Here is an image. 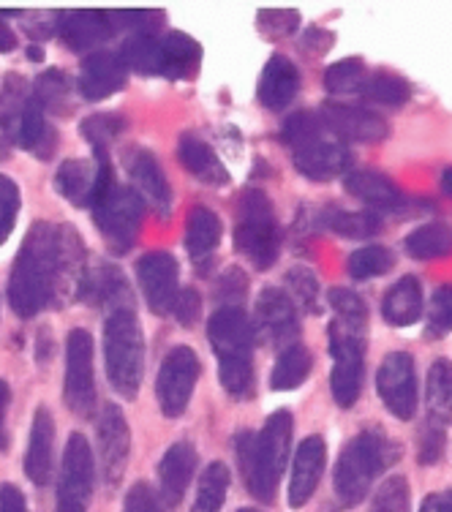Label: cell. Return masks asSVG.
Here are the masks:
<instances>
[{
  "label": "cell",
  "mask_w": 452,
  "mask_h": 512,
  "mask_svg": "<svg viewBox=\"0 0 452 512\" xmlns=\"http://www.w3.org/2000/svg\"><path fill=\"white\" fill-rule=\"evenodd\" d=\"M96 180H99V167H96V161H88V158H69L55 172L58 194L77 207H90L93 194H96Z\"/></svg>",
  "instance_id": "cell-29"
},
{
  "label": "cell",
  "mask_w": 452,
  "mask_h": 512,
  "mask_svg": "<svg viewBox=\"0 0 452 512\" xmlns=\"http://www.w3.org/2000/svg\"><path fill=\"white\" fill-rule=\"evenodd\" d=\"M55 28L69 50L88 52L118 33V20L115 11H60Z\"/></svg>",
  "instance_id": "cell-18"
},
{
  "label": "cell",
  "mask_w": 452,
  "mask_h": 512,
  "mask_svg": "<svg viewBox=\"0 0 452 512\" xmlns=\"http://www.w3.org/2000/svg\"><path fill=\"white\" fill-rule=\"evenodd\" d=\"M90 210H93V224L99 227L112 254L123 256L137 246L139 227H142V216H145V199L139 197L134 188L115 183L107 194H101L90 205Z\"/></svg>",
  "instance_id": "cell-8"
},
{
  "label": "cell",
  "mask_w": 452,
  "mask_h": 512,
  "mask_svg": "<svg viewBox=\"0 0 452 512\" xmlns=\"http://www.w3.org/2000/svg\"><path fill=\"white\" fill-rule=\"evenodd\" d=\"M259 30L267 36H292L300 28V14L297 11H259V20H256Z\"/></svg>",
  "instance_id": "cell-49"
},
{
  "label": "cell",
  "mask_w": 452,
  "mask_h": 512,
  "mask_svg": "<svg viewBox=\"0 0 452 512\" xmlns=\"http://www.w3.org/2000/svg\"><path fill=\"white\" fill-rule=\"evenodd\" d=\"M177 158L205 186L224 188L232 180L229 178V169L224 167V161L216 156V150L210 148L205 139L194 137V134L180 137V142H177Z\"/></svg>",
  "instance_id": "cell-26"
},
{
  "label": "cell",
  "mask_w": 452,
  "mask_h": 512,
  "mask_svg": "<svg viewBox=\"0 0 452 512\" xmlns=\"http://www.w3.org/2000/svg\"><path fill=\"white\" fill-rule=\"evenodd\" d=\"M17 139H20L22 148L33 150L39 158H50L55 153L58 134L50 128V123L44 118V107L33 99V93L22 107L20 123H17Z\"/></svg>",
  "instance_id": "cell-33"
},
{
  "label": "cell",
  "mask_w": 452,
  "mask_h": 512,
  "mask_svg": "<svg viewBox=\"0 0 452 512\" xmlns=\"http://www.w3.org/2000/svg\"><path fill=\"white\" fill-rule=\"evenodd\" d=\"M123 512H164L161 510V496L153 493L148 483H137L128 491Z\"/></svg>",
  "instance_id": "cell-51"
},
{
  "label": "cell",
  "mask_w": 452,
  "mask_h": 512,
  "mask_svg": "<svg viewBox=\"0 0 452 512\" xmlns=\"http://www.w3.org/2000/svg\"><path fill=\"white\" fill-rule=\"evenodd\" d=\"M322 131H325V123L314 112H295L292 118L286 120L284 128H281V142L286 148L300 150L311 142H319L322 139Z\"/></svg>",
  "instance_id": "cell-44"
},
{
  "label": "cell",
  "mask_w": 452,
  "mask_h": 512,
  "mask_svg": "<svg viewBox=\"0 0 452 512\" xmlns=\"http://www.w3.org/2000/svg\"><path fill=\"white\" fill-rule=\"evenodd\" d=\"M246 292H248V278L243 276V270H240V267H229L216 286V295L229 297V300H240Z\"/></svg>",
  "instance_id": "cell-53"
},
{
  "label": "cell",
  "mask_w": 452,
  "mask_h": 512,
  "mask_svg": "<svg viewBox=\"0 0 452 512\" xmlns=\"http://www.w3.org/2000/svg\"><path fill=\"white\" fill-rule=\"evenodd\" d=\"M344 188L354 199H360L363 205L379 210H393L395 205H401V188L395 186L393 180L374 172V169H352L346 172Z\"/></svg>",
  "instance_id": "cell-27"
},
{
  "label": "cell",
  "mask_w": 452,
  "mask_h": 512,
  "mask_svg": "<svg viewBox=\"0 0 452 512\" xmlns=\"http://www.w3.org/2000/svg\"><path fill=\"white\" fill-rule=\"evenodd\" d=\"M6 153H9V145H6V142H3V139H0V158L6 156Z\"/></svg>",
  "instance_id": "cell-63"
},
{
  "label": "cell",
  "mask_w": 452,
  "mask_h": 512,
  "mask_svg": "<svg viewBox=\"0 0 452 512\" xmlns=\"http://www.w3.org/2000/svg\"><path fill=\"white\" fill-rule=\"evenodd\" d=\"M349 276L354 281H368V278L384 276L395 267V254L390 248L384 246H365L357 248L352 256H349Z\"/></svg>",
  "instance_id": "cell-42"
},
{
  "label": "cell",
  "mask_w": 452,
  "mask_h": 512,
  "mask_svg": "<svg viewBox=\"0 0 452 512\" xmlns=\"http://www.w3.org/2000/svg\"><path fill=\"white\" fill-rule=\"evenodd\" d=\"M311 371H314V355L303 344H292L278 355L270 384L273 390H295L311 376Z\"/></svg>",
  "instance_id": "cell-34"
},
{
  "label": "cell",
  "mask_w": 452,
  "mask_h": 512,
  "mask_svg": "<svg viewBox=\"0 0 452 512\" xmlns=\"http://www.w3.org/2000/svg\"><path fill=\"white\" fill-rule=\"evenodd\" d=\"M360 96L374 101L379 107H403V104H409V99H412V85L403 77L379 71V74H371V77L365 79Z\"/></svg>",
  "instance_id": "cell-39"
},
{
  "label": "cell",
  "mask_w": 452,
  "mask_h": 512,
  "mask_svg": "<svg viewBox=\"0 0 452 512\" xmlns=\"http://www.w3.org/2000/svg\"><path fill=\"white\" fill-rule=\"evenodd\" d=\"M123 167L126 175L131 178V186L137 191L139 197L156 207V213L169 216L172 210V188L164 175V169L158 164L156 153H150L148 148H128L123 153Z\"/></svg>",
  "instance_id": "cell-16"
},
{
  "label": "cell",
  "mask_w": 452,
  "mask_h": 512,
  "mask_svg": "<svg viewBox=\"0 0 452 512\" xmlns=\"http://www.w3.org/2000/svg\"><path fill=\"white\" fill-rule=\"evenodd\" d=\"M349 164H352V153L341 142L319 139V142H311V145L295 150L297 172L303 178L316 180V183H327V180L344 175Z\"/></svg>",
  "instance_id": "cell-23"
},
{
  "label": "cell",
  "mask_w": 452,
  "mask_h": 512,
  "mask_svg": "<svg viewBox=\"0 0 452 512\" xmlns=\"http://www.w3.org/2000/svg\"><path fill=\"white\" fill-rule=\"evenodd\" d=\"M425 406H428V428L447 431L452 423V360L439 357L428 371V384H425Z\"/></svg>",
  "instance_id": "cell-30"
},
{
  "label": "cell",
  "mask_w": 452,
  "mask_h": 512,
  "mask_svg": "<svg viewBox=\"0 0 452 512\" xmlns=\"http://www.w3.org/2000/svg\"><path fill=\"white\" fill-rule=\"evenodd\" d=\"M452 333V286H439L431 297L428 319H425V341H442Z\"/></svg>",
  "instance_id": "cell-45"
},
{
  "label": "cell",
  "mask_w": 452,
  "mask_h": 512,
  "mask_svg": "<svg viewBox=\"0 0 452 512\" xmlns=\"http://www.w3.org/2000/svg\"><path fill=\"white\" fill-rule=\"evenodd\" d=\"M207 338L218 357V379L232 398L254 393L256 327L243 308L224 306L207 319Z\"/></svg>",
  "instance_id": "cell-4"
},
{
  "label": "cell",
  "mask_w": 452,
  "mask_h": 512,
  "mask_svg": "<svg viewBox=\"0 0 452 512\" xmlns=\"http://www.w3.org/2000/svg\"><path fill=\"white\" fill-rule=\"evenodd\" d=\"M237 512H259V510H237Z\"/></svg>",
  "instance_id": "cell-64"
},
{
  "label": "cell",
  "mask_w": 452,
  "mask_h": 512,
  "mask_svg": "<svg viewBox=\"0 0 452 512\" xmlns=\"http://www.w3.org/2000/svg\"><path fill=\"white\" fill-rule=\"evenodd\" d=\"M235 248L246 256L256 270H270L281 254V232H278L273 202L262 188H248L237 202Z\"/></svg>",
  "instance_id": "cell-7"
},
{
  "label": "cell",
  "mask_w": 452,
  "mask_h": 512,
  "mask_svg": "<svg viewBox=\"0 0 452 512\" xmlns=\"http://www.w3.org/2000/svg\"><path fill=\"white\" fill-rule=\"evenodd\" d=\"M52 355H55V344H52V335H50V330H47V327H41L39 341H36V360L44 365Z\"/></svg>",
  "instance_id": "cell-57"
},
{
  "label": "cell",
  "mask_w": 452,
  "mask_h": 512,
  "mask_svg": "<svg viewBox=\"0 0 452 512\" xmlns=\"http://www.w3.org/2000/svg\"><path fill=\"white\" fill-rule=\"evenodd\" d=\"M96 442H99L101 480L107 491H115L123 480L131 455V431L128 420L118 404H107L99 414V428H96Z\"/></svg>",
  "instance_id": "cell-13"
},
{
  "label": "cell",
  "mask_w": 452,
  "mask_h": 512,
  "mask_svg": "<svg viewBox=\"0 0 452 512\" xmlns=\"http://www.w3.org/2000/svg\"><path fill=\"white\" fill-rule=\"evenodd\" d=\"M52 450H55V417L47 406H39L30 425L28 453H25V474L33 485H44L52 480Z\"/></svg>",
  "instance_id": "cell-22"
},
{
  "label": "cell",
  "mask_w": 452,
  "mask_h": 512,
  "mask_svg": "<svg viewBox=\"0 0 452 512\" xmlns=\"http://www.w3.org/2000/svg\"><path fill=\"white\" fill-rule=\"evenodd\" d=\"M104 363L112 390L120 398H137L145 371V335L131 308L112 311L104 325Z\"/></svg>",
  "instance_id": "cell-6"
},
{
  "label": "cell",
  "mask_w": 452,
  "mask_h": 512,
  "mask_svg": "<svg viewBox=\"0 0 452 512\" xmlns=\"http://www.w3.org/2000/svg\"><path fill=\"white\" fill-rule=\"evenodd\" d=\"M199 455L191 442H177L169 447L161 463H158V496L167 507H177L183 493L191 485V477L197 472Z\"/></svg>",
  "instance_id": "cell-21"
},
{
  "label": "cell",
  "mask_w": 452,
  "mask_h": 512,
  "mask_svg": "<svg viewBox=\"0 0 452 512\" xmlns=\"http://www.w3.org/2000/svg\"><path fill=\"white\" fill-rule=\"evenodd\" d=\"M297 90H300V71L295 63L286 55H273L267 60L265 71L259 77V88H256L262 107L273 109V112L289 107L295 101Z\"/></svg>",
  "instance_id": "cell-24"
},
{
  "label": "cell",
  "mask_w": 452,
  "mask_h": 512,
  "mask_svg": "<svg viewBox=\"0 0 452 512\" xmlns=\"http://www.w3.org/2000/svg\"><path fill=\"white\" fill-rule=\"evenodd\" d=\"M333 325H330V393L341 409H352L363 393L365 376V335H368V308L363 297L338 286L330 292Z\"/></svg>",
  "instance_id": "cell-2"
},
{
  "label": "cell",
  "mask_w": 452,
  "mask_h": 512,
  "mask_svg": "<svg viewBox=\"0 0 452 512\" xmlns=\"http://www.w3.org/2000/svg\"><path fill=\"white\" fill-rule=\"evenodd\" d=\"M85 246L77 229L52 227L47 221L33 224L9 276V306L22 319L41 314L69 284L85 276Z\"/></svg>",
  "instance_id": "cell-1"
},
{
  "label": "cell",
  "mask_w": 452,
  "mask_h": 512,
  "mask_svg": "<svg viewBox=\"0 0 452 512\" xmlns=\"http://www.w3.org/2000/svg\"><path fill=\"white\" fill-rule=\"evenodd\" d=\"M28 58L30 60H41V58H44V52H41V47H28Z\"/></svg>",
  "instance_id": "cell-62"
},
{
  "label": "cell",
  "mask_w": 452,
  "mask_h": 512,
  "mask_svg": "<svg viewBox=\"0 0 452 512\" xmlns=\"http://www.w3.org/2000/svg\"><path fill=\"white\" fill-rule=\"evenodd\" d=\"M120 58L128 69L139 71L145 77L161 74V36L158 33H134L123 41Z\"/></svg>",
  "instance_id": "cell-35"
},
{
  "label": "cell",
  "mask_w": 452,
  "mask_h": 512,
  "mask_svg": "<svg viewBox=\"0 0 452 512\" xmlns=\"http://www.w3.org/2000/svg\"><path fill=\"white\" fill-rule=\"evenodd\" d=\"M9 401H11L9 384L0 379V450L9 444V439H6V409H9Z\"/></svg>",
  "instance_id": "cell-56"
},
{
  "label": "cell",
  "mask_w": 452,
  "mask_h": 512,
  "mask_svg": "<svg viewBox=\"0 0 452 512\" xmlns=\"http://www.w3.org/2000/svg\"><path fill=\"white\" fill-rule=\"evenodd\" d=\"M93 450L82 434H71L63 450V466H60L58 483V512H88L93 499Z\"/></svg>",
  "instance_id": "cell-11"
},
{
  "label": "cell",
  "mask_w": 452,
  "mask_h": 512,
  "mask_svg": "<svg viewBox=\"0 0 452 512\" xmlns=\"http://www.w3.org/2000/svg\"><path fill=\"white\" fill-rule=\"evenodd\" d=\"M403 248L412 259H439L452 254V229L447 224H425L403 240Z\"/></svg>",
  "instance_id": "cell-38"
},
{
  "label": "cell",
  "mask_w": 452,
  "mask_h": 512,
  "mask_svg": "<svg viewBox=\"0 0 452 512\" xmlns=\"http://www.w3.org/2000/svg\"><path fill=\"white\" fill-rule=\"evenodd\" d=\"M412 507V493H409V480L403 474L387 477L379 491L374 493V502L368 512H409Z\"/></svg>",
  "instance_id": "cell-46"
},
{
  "label": "cell",
  "mask_w": 452,
  "mask_h": 512,
  "mask_svg": "<svg viewBox=\"0 0 452 512\" xmlns=\"http://www.w3.org/2000/svg\"><path fill=\"white\" fill-rule=\"evenodd\" d=\"M199 374H202V365H199L197 352L191 346L169 349V355L164 357L156 376L158 409L164 417L175 420L180 414H186Z\"/></svg>",
  "instance_id": "cell-9"
},
{
  "label": "cell",
  "mask_w": 452,
  "mask_h": 512,
  "mask_svg": "<svg viewBox=\"0 0 452 512\" xmlns=\"http://www.w3.org/2000/svg\"><path fill=\"white\" fill-rule=\"evenodd\" d=\"M221 237H224V224H221V218L216 216V210H210V207L205 205H197L188 213L186 251L197 265H202L205 259L213 256V251H216L218 243H221Z\"/></svg>",
  "instance_id": "cell-31"
},
{
  "label": "cell",
  "mask_w": 452,
  "mask_h": 512,
  "mask_svg": "<svg viewBox=\"0 0 452 512\" xmlns=\"http://www.w3.org/2000/svg\"><path fill=\"white\" fill-rule=\"evenodd\" d=\"M172 314L177 316V325L183 327H194L199 322V316H202V297L194 286H186L175 300V308H172Z\"/></svg>",
  "instance_id": "cell-50"
},
{
  "label": "cell",
  "mask_w": 452,
  "mask_h": 512,
  "mask_svg": "<svg viewBox=\"0 0 452 512\" xmlns=\"http://www.w3.org/2000/svg\"><path fill=\"white\" fill-rule=\"evenodd\" d=\"M82 300H88L93 306H107L112 311H118V308H131L128 306V284L123 273H120L118 267L109 265V262H101L96 265V270H85V276L79 281V292Z\"/></svg>",
  "instance_id": "cell-25"
},
{
  "label": "cell",
  "mask_w": 452,
  "mask_h": 512,
  "mask_svg": "<svg viewBox=\"0 0 452 512\" xmlns=\"http://www.w3.org/2000/svg\"><path fill=\"white\" fill-rule=\"evenodd\" d=\"M202 63V47L186 33L161 36V77L191 79Z\"/></svg>",
  "instance_id": "cell-32"
},
{
  "label": "cell",
  "mask_w": 452,
  "mask_h": 512,
  "mask_svg": "<svg viewBox=\"0 0 452 512\" xmlns=\"http://www.w3.org/2000/svg\"><path fill=\"white\" fill-rule=\"evenodd\" d=\"M376 393L387 406V412L398 420H412L420 404V387L414 357L409 352H390L379 365L376 374Z\"/></svg>",
  "instance_id": "cell-12"
},
{
  "label": "cell",
  "mask_w": 452,
  "mask_h": 512,
  "mask_svg": "<svg viewBox=\"0 0 452 512\" xmlns=\"http://www.w3.org/2000/svg\"><path fill=\"white\" fill-rule=\"evenodd\" d=\"M229 483H232V474L226 469V463H210L202 472V477H199L197 499L191 504V512H221L226 502V493H229Z\"/></svg>",
  "instance_id": "cell-37"
},
{
  "label": "cell",
  "mask_w": 452,
  "mask_h": 512,
  "mask_svg": "<svg viewBox=\"0 0 452 512\" xmlns=\"http://www.w3.org/2000/svg\"><path fill=\"white\" fill-rule=\"evenodd\" d=\"M33 99L39 101L44 112L52 109L55 115H66L71 109V79L66 71H44L33 85Z\"/></svg>",
  "instance_id": "cell-40"
},
{
  "label": "cell",
  "mask_w": 452,
  "mask_h": 512,
  "mask_svg": "<svg viewBox=\"0 0 452 512\" xmlns=\"http://www.w3.org/2000/svg\"><path fill=\"white\" fill-rule=\"evenodd\" d=\"M0 512H30L28 502H25V496L17 485H0Z\"/></svg>",
  "instance_id": "cell-54"
},
{
  "label": "cell",
  "mask_w": 452,
  "mask_h": 512,
  "mask_svg": "<svg viewBox=\"0 0 452 512\" xmlns=\"http://www.w3.org/2000/svg\"><path fill=\"white\" fill-rule=\"evenodd\" d=\"M66 406L77 417L96 414V376H93V338L88 330L74 327L66 338Z\"/></svg>",
  "instance_id": "cell-10"
},
{
  "label": "cell",
  "mask_w": 452,
  "mask_h": 512,
  "mask_svg": "<svg viewBox=\"0 0 452 512\" xmlns=\"http://www.w3.org/2000/svg\"><path fill=\"white\" fill-rule=\"evenodd\" d=\"M444 444H447V431H439V428H428L425 425L423 434H420V463L423 466H431L442 458Z\"/></svg>",
  "instance_id": "cell-52"
},
{
  "label": "cell",
  "mask_w": 452,
  "mask_h": 512,
  "mask_svg": "<svg viewBox=\"0 0 452 512\" xmlns=\"http://www.w3.org/2000/svg\"><path fill=\"white\" fill-rule=\"evenodd\" d=\"M322 227L335 232V235L349 237V240H360V237H371L382 227V218L376 210H341V207H330L322 216Z\"/></svg>",
  "instance_id": "cell-36"
},
{
  "label": "cell",
  "mask_w": 452,
  "mask_h": 512,
  "mask_svg": "<svg viewBox=\"0 0 452 512\" xmlns=\"http://www.w3.org/2000/svg\"><path fill=\"white\" fill-rule=\"evenodd\" d=\"M128 66L120 52H90L79 69V93L82 99L101 101L126 88Z\"/></svg>",
  "instance_id": "cell-20"
},
{
  "label": "cell",
  "mask_w": 452,
  "mask_h": 512,
  "mask_svg": "<svg viewBox=\"0 0 452 512\" xmlns=\"http://www.w3.org/2000/svg\"><path fill=\"white\" fill-rule=\"evenodd\" d=\"M382 316L387 325L409 327L423 316V284L417 276L398 278L382 303Z\"/></svg>",
  "instance_id": "cell-28"
},
{
  "label": "cell",
  "mask_w": 452,
  "mask_h": 512,
  "mask_svg": "<svg viewBox=\"0 0 452 512\" xmlns=\"http://www.w3.org/2000/svg\"><path fill=\"white\" fill-rule=\"evenodd\" d=\"M403 455L401 444L379 428H365L346 444L335 463V496L344 507H357L374 488L376 477Z\"/></svg>",
  "instance_id": "cell-5"
},
{
  "label": "cell",
  "mask_w": 452,
  "mask_h": 512,
  "mask_svg": "<svg viewBox=\"0 0 452 512\" xmlns=\"http://www.w3.org/2000/svg\"><path fill=\"white\" fill-rule=\"evenodd\" d=\"M126 128V120L112 112H101L93 118L82 120V137L88 139L93 156H109V145L118 139V134Z\"/></svg>",
  "instance_id": "cell-43"
},
{
  "label": "cell",
  "mask_w": 452,
  "mask_h": 512,
  "mask_svg": "<svg viewBox=\"0 0 452 512\" xmlns=\"http://www.w3.org/2000/svg\"><path fill=\"white\" fill-rule=\"evenodd\" d=\"M20 186L6 175H0V246L9 240V235L17 227L20 218Z\"/></svg>",
  "instance_id": "cell-48"
},
{
  "label": "cell",
  "mask_w": 452,
  "mask_h": 512,
  "mask_svg": "<svg viewBox=\"0 0 452 512\" xmlns=\"http://www.w3.org/2000/svg\"><path fill=\"white\" fill-rule=\"evenodd\" d=\"M368 79V69L360 58H346L333 63L325 71V88L333 96H349V93H360Z\"/></svg>",
  "instance_id": "cell-41"
},
{
  "label": "cell",
  "mask_w": 452,
  "mask_h": 512,
  "mask_svg": "<svg viewBox=\"0 0 452 512\" xmlns=\"http://www.w3.org/2000/svg\"><path fill=\"white\" fill-rule=\"evenodd\" d=\"M319 118L335 137H341L344 142H357V145H374L390 134L387 120L379 112L354 107V104H341V101H327L325 107L319 109Z\"/></svg>",
  "instance_id": "cell-15"
},
{
  "label": "cell",
  "mask_w": 452,
  "mask_h": 512,
  "mask_svg": "<svg viewBox=\"0 0 452 512\" xmlns=\"http://www.w3.org/2000/svg\"><path fill=\"white\" fill-rule=\"evenodd\" d=\"M420 512H436V493L433 496H428L423 502V507H420Z\"/></svg>",
  "instance_id": "cell-61"
},
{
  "label": "cell",
  "mask_w": 452,
  "mask_h": 512,
  "mask_svg": "<svg viewBox=\"0 0 452 512\" xmlns=\"http://www.w3.org/2000/svg\"><path fill=\"white\" fill-rule=\"evenodd\" d=\"M256 327L278 349L297 344L300 322H297V306L292 303V297L270 286L262 289V295L256 297Z\"/></svg>",
  "instance_id": "cell-17"
},
{
  "label": "cell",
  "mask_w": 452,
  "mask_h": 512,
  "mask_svg": "<svg viewBox=\"0 0 452 512\" xmlns=\"http://www.w3.org/2000/svg\"><path fill=\"white\" fill-rule=\"evenodd\" d=\"M292 434H295V417L281 409L265 420V428L259 434L237 436V458L246 477L248 491L259 502H276L278 485L286 472L289 450H292Z\"/></svg>",
  "instance_id": "cell-3"
},
{
  "label": "cell",
  "mask_w": 452,
  "mask_h": 512,
  "mask_svg": "<svg viewBox=\"0 0 452 512\" xmlns=\"http://www.w3.org/2000/svg\"><path fill=\"white\" fill-rule=\"evenodd\" d=\"M330 44H333V33H327V30H319V28H311L308 33H305L303 50L327 52L330 50Z\"/></svg>",
  "instance_id": "cell-55"
},
{
  "label": "cell",
  "mask_w": 452,
  "mask_h": 512,
  "mask_svg": "<svg viewBox=\"0 0 452 512\" xmlns=\"http://www.w3.org/2000/svg\"><path fill=\"white\" fill-rule=\"evenodd\" d=\"M327 466V444L319 434L305 436L297 447L295 461H292V480H289V507H305L314 499L319 480Z\"/></svg>",
  "instance_id": "cell-19"
},
{
  "label": "cell",
  "mask_w": 452,
  "mask_h": 512,
  "mask_svg": "<svg viewBox=\"0 0 452 512\" xmlns=\"http://www.w3.org/2000/svg\"><path fill=\"white\" fill-rule=\"evenodd\" d=\"M439 183H442V191H444V194H450V197H452V167L444 169L442 178H439Z\"/></svg>",
  "instance_id": "cell-60"
},
{
  "label": "cell",
  "mask_w": 452,
  "mask_h": 512,
  "mask_svg": "<svg viewBox=\"0 0 452 512\" xmlns=\"http://www.w3.org/2000/svg\"><path fill=\"white\" fill-rule=\"evenodd\" d=\"M436 512H452V488L436 496Z\"/></svg>",
  "instance_id": "cell-59"
},
{
  "label": "cell",
  "mask_w": 452,
  "mask_h": 512,
  "mask_svg": "<svg viewBox=\"0 0 452 512\" xmlns=\"http://www.w3.org/2000/svg\"><path fill=\"white\" fill-rule=\"evenodd\" d=\"M11 50H17V36H14V30L6 22L0 20V55Z\"/></svg>",
  "instance_id": "cell-58"
},
{
  "label": "cell",
  "mask_w": 452,
  "mask_h": 512,
  "mask_svg": "<svg viewBox=\"0 0 452 512\" xmlns=\"http://www.w3.org/2000/svg\"><path fill=\"white\" fill-rule=\"evenodd\" d=\"M137 281L142 289L145 303L156 316L172 314L175 300L180 295V281H177V259L169 251H150L139 256Z\"/></svg>",
  "instance_id": "cell-14"
},
{
  "label": "cell",
  "mask_w": 452,
  "mask_h": 512,
  "mask_svg": "<svg viewBox=\"0 0 452 512\" xmlns=\"http://www.w3.org/2000/svg\"><path fill=\"white\" fill-rule=\"evenodd\" d=\"M286 295L292 297V303L303 311H319V281L314 270L308 267H292L286 273Z\"/></svg>",
  "instance_id": "cell-47"
}]
</instances>
